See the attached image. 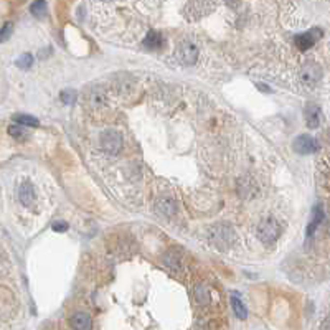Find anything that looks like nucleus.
<instances>
[{
  "instance_id": "f3484780",
  "label": "nucleus",
  "mask_w": 330,
  "mask_h": 330,
  "mask_svg": "<svg viewBox=\"0 0 330 330\" xmlns=\"http://www.w3.org/2000/svg\"><path fill=\"white\" fill-rule=\"evenodd\" d=\"M320 220H322V210H320V208H315V211H314V218H312V223L309 225V229H307V235H309V236H312L314 229H315L317 226H319Z\"/></svg>"
},
{
  "instance_id": "7ed1b4c3",
  "label": "nucleus",
  "mask_w": 330,
  "mask_h": 330,
  "mask_svg": "<svg viewBox=\"0 0 330 330\" xmlns=\"http://www.w3.org/2000/svg\"><path fill=\"white\" fill-rule=\"evenodd\" d=\"M257 236L261 241H264L266 244L274 243L276 238L279 236V225L274 220H268L264 223H261L259 229H257Z\"/></svg>"
},
{
  "instance_id": "5701e85b",
  "label": "nucleus",
  "mask_w": 330,
  "mask_h": 330,
  "mask_svg": "<svg viewBox=\"0 0 330 330\" xmlns=\"http://www.w3.org/2000/svg\"><path fill=\"white\" fill-rule=\"evenodd\" d=\"M196 299H198V302L205 304V302H208V300H210V294H208V291L205 287H200L198 292H196Z\"/></svg>"
},
{
  "instance_id": "20e7f679",
  "label": "nucleus",
  "mask_w": 330,
  "mask_h": 330,
  "mask_svg": "<svg viewBox=\"0 0 330 330\" xmlns=\"http://www.w3.org/2000/svg\"><path fill=\"white\" fill-rule=\"evenodd\" d=\"M235 240V233L228 226H216L211 229V241L218 248H228Z\"/></svg>"
},
{
  "instance_id": "4be33fe9",
  "label": "nucleus",
  "mask_w": 330,
  "mask_h": 330,
  "mask_svg": "<svg viewBox=\"0 0 330 330\" xmlns=\"http://www.w3.org/2000/svg\"><path fill=\"white\" fill-rule=\"evenodd\" d=\"M61 101L64 104H73L76 101V92L71 90H66L61 92Z\"/></svg>"
},
{
  "instance_id": "6ab92c4d",
  "label": "nucleus",
  "mask_w": 330,
  "mask_h": 330,
  "mask_svg": "<svg viewBox=\"0 0 330 330\" xmlns=\"http://www.w3.org/2000/svg\"><path fill=\"white\" fill-rule=\"evenodd\" d=\"M9 132H10V135H14V137H17V139H22V137H25V135H27L25 127L20 126V124H14V126H10Z\"/></svg>"
},
{
  "instance_id": "412c9836",
  "label": "nucleus",
  "mask_w": 330,
  "mask_h": 330,
  "mask_svg": "<svg viewBox=\"0 0 330 330\" xmlns=\"http://www.w3.org/2000/svg\"><path fill=\"white\" fill-rule=\"evenodd\" d=\"M180 263V256L177 255V253H170V255L165 256V264L170 268H177Z\"/></svg>"
},
{
  "instance_id": "1a4fd4ad",
  "label": "nucleus",
  "mask_w": 330,
  "mask_h": 330,
  "mask_svg": "<svg viewBox=\"0 0 330 330\" xmlns=\"http://www.w3.org/2000/svg\"><path fill=\"white\" fill-rule=\"evenodd\" d=\"M70 325L73 330H91V317L84 312H76L71 315Z\"/></svg>"
},
{
  "instance_id": "0eeeda50",
  "label": "nucleus",
  "mask_w": 330,
  "mask_h": 330,
  "mask_svg": "<svg viewBox=\"0 0 330 330\" xmlns=\"http://www.w3.org/2000/svg\"><path fill=\"white\" fill-rule=\"evenodd\" d=\"M198 58V50L190 42H183L179 46V60L185 64H193Z\"/></svg>"
},
{
  "instance_id": "9d476101",
  "label": "nucleus",
  "mask_w": 330,
  "mask_h": 330,
  "mask_svg": "<svg viewBox=\"0 0 330 330\" xmlns=\"http://www.w3.org/2000/svg\"><path fill=\"white\" fill-rule=\"evenodd\" d=\"M18 198L22 202L23 207H31L35 202V190L30 183H23L22 187L18 188Z\"/></svg>"
},
{
  "instance_id": "9b49d317",
  "label": "nucleus",
  "mask_w": 330,
  "mask_h": 330,
  "mask_svg": "<svg viewBox=\"0 0 330 330\" xmlns=\"http://www.w3.org/2000/svg\"><path fill=\"white\" fill-rule=\"evenodd\" d=\"M304 114H305V122H307V127H311V129L319 127V124H320V109H319V107L311 104V106L305 107Z\"/></svg>"
},
{
  "instance_id": "6e6552de",
  "label": "nucleus",
  "mask_w": 330,
  "mask_h": 330,
  "mask_svg": "<svg viewBox=\"0 0 330 330\" xmlns=\"http://www.w3.org/2000/svg\"><path fill=\"white\" fill-rule=\"evenodd\" d=\"M320 76H322V70L319 64L309 63V64H304L302 70H300V78H302V81L305 84H315L320 79Z\"/></svg>"
},
{
  "instance_id": "dca6fc26",
  "label": "nucleus",
  "mask_w": 330,
  "mask_h": 330,
  "mask_svg": "<svg viewBox=\"0 0 330 330\" xmlns=\"http://www.w3.org/2000/svg\"><path fill=\"white\" fill-rule=\"evenodd\" d=\"M15 120L20 124V126H38V120L35 118H31V116H25V114H20V116H15Z\"/></svg>"
},
{
  "instance_id": "f257e3e1",
  "label": "nucleus",
  "mask_w": 330,
  "mask_h": 330,
  "mask_svg": "<svg viewBox=\"0 0 330 330\" xmlns=\"http://www.w3.org/2000/svg\"><path fill=\"white\" fill-rule=\"evenodd\" d=\"M215 5L216 3L213 2H190L185 7V17L192 20V22L193 20H200L207 14H210V10L215 9Z\"/></svg>"
},
{
  "instance_id": "4468645a",
  "label": "nucleus",
  "mask_w": 330,
  "mask_h": 330,
  "mask_svg": "<svg viewBox=\"0 0 330 330\" xmlns=\"http://www.w3.org/2000/svg\"><path fill=\"white\" fill-rule=\"evenodd\" d=\"M88 103H90L91 107H101L104 104V94L99 91H91L88 94Z\"/></svg>"
},
{
  "instance_id": "a878e982",
  "label": "nucleus",
  "mask_w": 330,
  "mask_h": 330,
  "mask_svg": "<svg viewBox=\"0 0 330 330\" xmlns=\"http://www.w3.org/2000/svg\"><path fill=\"white\" fill-rule=\"evenodd\" d=\"M320 330H330V317L324 320V324L320 325Z\"/></svg>"
},
{
  "instance_id": "2eb2a0df",
  "label": "nucleus",
  "mask_w": 330,
  "mask_h": 330,
  "mask_svg": "<svg viewBox=\"0 0 330 330\" xmlns=\"http://www.w3.org/2000/svg\"><path fill=\"white\" fill-rule=\"evenodd\" d=\"M157 207H159V210L164 213V215H172V213L175 211V205L172 200H168V198H162L160 200L159 203H157Z\"/></svg>"
},
{
  "instance_id": "39448f33",
  "label": "nucleus",
  "mask_w": 330,
  "mask_h": 330,
  "mask_svg": "<svg viewBox=\"0 0 330 330\" xmlns=\"http://www.w3.org/2000/svg\"><path fill=\"white\" fill-rule=\"evenodd\" d=\"M320 37H322V30L314 28V30H309L307 33L299 35V37L296 38V45L300 51H305L311 46H314V43H315Z\"/></svg>"
},
{
  "instance_id": "f8f14e48",
  "label": "nucleus",
  "mask_w": 330,
  "mask_h": 330,
  "mask_svg": "<svg viewBox=\"0 0 330 330\" xmlns=\"http://www.w3.org/2000/svg\"><path fill=\"white\" fill-rule=\"evenodd\" d=\"M144 45H146L149 50H159V48L164 46L162 35L157 33V31H150V33L146 37V40H144Z\"/></svg>"
},
{
  "instance_id": "b1692460",
  "label": "nucleus",
  "mask_w": 330,
  "mask_h": 330,
  "mask_svg": "<svg viewBox=\"0 0 330 330\" xmlns=\"http://www.w3.org/2000/svg\"><path fill=\"white\" fill-rule=\"evenodd\" d=\"M12 35V25L10 23H5V27L0 30V42H3V40H7Z\"/></svg>"
},
{
  "instance_id": "aec40b11",
  "label": "nucleus",
  "mask_w": 330,
  "mask_h": 330,
  "mask_svg": "<svg viewBox=\"0 0 330 330\" xmlns=\"http://www.w3.org/2000/svg\"><path fill=\"white\" fill-rule=\"evenodd\" d=\"M31 63H33V58H31V55H22L20 58L17 60V66L18 68H23V70H27V68H30L31 66Z\"/></svg>"
},
{
  "instance_id": "393cba45",
  "label": "nucleus",
  "mask_w": 330,
  "mask_h": 330,
  "mask_svg": "<svg viewBox=\"0 0 330 330\" xmlns=\"http://www.w3.org/2000/svg\"><path fill=\"white\" fill-rule=\"evenodd\" d=\"M68 228V225L66 223H63V221H56V223L53 225V229L55 231H63V229H66Z\"/></svg>"
},
{
  "instance_id": "423d86ee",
  "label": "nucleus",
  "mask_w": 330,
  "mask_h": 330,
  "mask_svg": "<svg viewBox=\"0 0 330 330\" xmlns=\"http://www.w3.org/2000/svg\"><path fill=\"white\" fill-rule=\"evenodd\" d=\"M317 140L312 139L311 135H299L296 140H294V150L297 154H312V152L317 150Z\"/></svg>"
},
{
  "instance_id": "a211bd4d",
  "label": "nucleus",
  "mask_w": 330,
  "mask_h": 330,
  "mask_svg": "<svg viewBox=\"0 0 330 330\" xmlns=\"http://www.w3.org/2000/svg\"><path fill=\"white\" fill-rule=\"evenodd\" d=\"M31 14L35 17H43L46 14V3L45 2H35L31 3Z\"/></svg>"
},
{
  "instance_id": "ddd939ff",
  "label": "nucleus",
  "mask_w": 330,
  "mask_h": 330,
  "mask_svg": "<svg viewBox=\"0 0 330 330\" xmlns=\"http://www.w3.org/2000/svg\"><path fill=\"white\" fill-rule=\"evenodd\" d=\"M231 307H233V311H235V315L238 317V319L244 320L248 317V309L244 307V304L241 302L240 297H235V296L231 297Z\"/></svg>"
},
{
  "instance_id": "f03ea898",
  "label": "nucleus",
  "mask_w": 330,
  "mask_h": 330,
  "mask_svg": "<svg viewBox=\"0 0 330 330\" xmlns=\"http://www.w3.org/2000/svg\"><path fill=\"white\" fill-rule=\"evenodd\" d=\"M101 146L107 154H118L120 147H122V137H120L118 131L109 129L101 135Z\"/></svg>"
}]
</instances>
